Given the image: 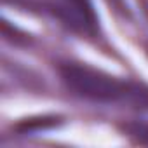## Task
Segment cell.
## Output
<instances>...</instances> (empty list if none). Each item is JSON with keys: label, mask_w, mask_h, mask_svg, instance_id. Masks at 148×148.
I'll use <instances>...</instances> for the list:
<instances>
[{"label": "cell", "mask_w": 148, "mask_h": 148, "mask_svg": "<svg viewBox=\"0 0 148 148\" xmlns=\"http://www.w3.org/2000/svg\"><path fill=\"white\" fill-rule=\"evenodd\" d=\"M47 11H51L66 28L94 35L98 28V18L92 9L91 0H54L47 4Z\"/></svg>", "instance_id": "7a4b0ae2"}, {"label": "cell", "mask_w": 148, "mask_h": 148, "mask_svg": "<svg viewBox=\"0 0 148 148\" xmlns=\"http://www.w3.org/2000/svg\"><path fill=\"white\" fill-rule=\"evenodd\" d=\"M122 129L127 134V138H131L134 143L148 146V122H145V120H132V122L124 124Z\"/></svg>", "instance_id": "277c9868"}, {"label": "cell", "mask_w": 148, "mask_h": 148, "mask_svg": "<svg viewBox=\"0 0 148 148\" xmlns=\"http://www.w3.org/2000/svg\"><path fill=\"white\" fill-rule=\"evenodd\" d=\"M146 52H148V47H146Z\"/></svg>", "instance_id": "52a82bcc"}, {"label": "cell", "mask_w": 148, "mask_h": 148, "mask_svg": "<svg viewBox=\"0 0 148 148\" xmlns=\"http://www.w3.org/2000/svg\"><path fill=\"white\" fill-rule=\"evenodd\" d=\"M2 32H4V37L9 42L16 44V45H21V44H28L30 42V35H26L25 32H21L16 26H11L9 21H4L2 23Z\"/></svg>", "instance_id": "5b68a950"}, {"label": "cell", "mask_w": 148, "mask_h": 148, "mask_svg": "<svg viewBox=\"0 0 148 148\" xmlns=\"http://www.w3.org/2000/svg\"><path fill=\"white\" fill-rule=\"evenodd\" d=\"M58 124H59V117L44 115V117H35V119H25L19 124H16L14 129L19 134H32V132H38V131L51 129V127H54Z\"/></svg>", "instance_id": "3957f363"}, {"label": "cell", "mask_w": 148, "mask_h": 148, "mask_svg": "<svg viewBox=\"0 0 148 148\" xmlns=\"http://www.w3.org/2000/svg\"><path fill=\"white\" fill-rule=\"evenodd\" d=\"M64 87L79 98L98 103H129L136 108H148V87L120 80L103 70L82 63H59L58 66Z\"/></svg>", "instance_id": "6da1fadb"}, {"label": "cell", "mask_w": 148, "mask_h": 148, "mask_svg": "<svg viewBox=\"0 0 148 148\" xmlns=\"http://www.w3.org/2000/svg\"><path fill=\"white\" fill-rule=\"evenodd\" d=\"M108 2L112 4V7H113L115 11H119V12L124 14V16H129V7H127V4L124 2V0H108Z\"/></svg>", "instance_id": "8992f818"}]
</instances>
